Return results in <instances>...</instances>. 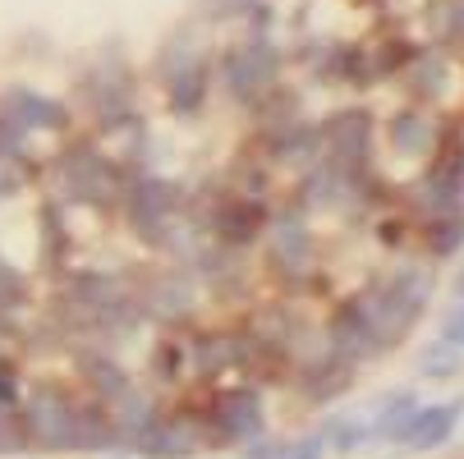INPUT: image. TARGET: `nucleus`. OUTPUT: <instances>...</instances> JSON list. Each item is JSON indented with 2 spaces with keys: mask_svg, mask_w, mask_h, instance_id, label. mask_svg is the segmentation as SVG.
Instances as JSON below:
<instances>
[{
  "mask_svg": "<svg viewBox=\"0 0 464 459\" xmlns=\"http://www.w3.org/2000/svg\"><path fill=\"white\" fill-rule=\"evenodd\" d=\"M441 340H450V345L464 349V299L446 312V321H441Z\"/></svg>",
  "mask_w": 464,
  "mask_h": 459,
  "instance_id": "obj_25",
  "label": "nucleus"
},
{
  "mask_svg": "<svg viewBox=\"0 0 464 459\" xmlns=\"http://www.w3.org/2000/svg\"><path fill=\"white\" fill-rule=\"evenodd\" d=\"M203 88H208V70H203V60H184L179 70H170V101L175 110H198L203 106Z\"/></svg>",
  "mask_w": 464,
  "mask_h": 459,
  "instance_id": "obj_14",
  "label": "nucleus"
},
{
  "mask_svg": "<svg viewBox=\"0 0 464 459\" xmlns=\"http://www.w3.org/2000/svg\"><path fill=\"white\" fill-rule=\"evenodd\" d=\"M230 359H235V340H217V336H212V340L198 345V359H193V363H198V372L212 377V372H221Z\"/></svg>",
  "mask_w": 464,
  "mask_h": 459,
  "instance_id": "obj_22",
  "label": "nucleus"
},
{
  "mask_svg": "<svg viewBox=\"0 0 464 459\" xmlns=\"http://www.w3.org/2000/svg\"><path fill=\"white\" fill-rule=\"evenodd\" d=\"M28 441V432H19L10 418H5V409H0V454H10V450H19Z\"/></svg>",
  "mask_w": 464,
  "mask_h": 459,
  "instance_id": "obj_26",
  "label": "nucleus"
},
{
  "mask_svg": "<svg viewBox=\"0 0 464 459\" xmlns=\"http://www.w3.org/2000/svg\"><path fill=\"white\" fill-rule=\"evenodd\" d=\"M79 372L92 381V390L102 400H111V405H124L134 390H129V377H124V368H115L111 359H102V354H83L79 359Z\"/></svg>",
  "mask_w": 464,
  "mask_h": 459,
  "instance_id": "obj_12",
  "label": "nucleus"
},
{
  "mask_svg": "<svg viewBox=\"0 0 464 459\" xmlns=\"http://www.w3.org/2000/svg\"><path fill=\"white\" fill-rule=\"evenodd\" d=\"M419 70H414V88L419 92H428V97H437L441 92V79H446V64H437V60H414Z\"/></svg>",
  "mask_w": 464,
  "mask_h": 459,
  "instance_id": "obj_23",
  "label": "nucleus"
},
{
  "mask_svg": "<svg viewBox=\"0 0 464 459\" xmlns=\"http://www.w3.org/2000/svg\"><path fill=\"white\" fill-rule=\"evenodd\" d=\"M217 423L235 441H257L262 432H267V414H262V400L253 396V390H230V396H221L217 400Z\"/></svg>",
  "mask_w": 464,
  "mask_h": 459,
  "instance_id": "obj_7",
  "label": "nucleus"
},
{
  "mask_svg": "<svg viewBox=\"0 0 464 459\" xmlns=\"http://www.w3.org/2000/svg\"><path fill=\"white\" fill-rule=\"evenodd\" d=\"M64 184H70V193H74L79 203H111L115 188H120V175L97 152H83L79 148L70 161H64Z\"/></svg>",
  "mask_w": 464,
  "mask_h": 459,
  "instance_id": "obj_5",
  "label": "nucleus"
},
{
  "mask_svg": "<svg viewBox=\"0 0 464 459\" xmlns=\"http://www.w3.org/2000/svg\"><path fill=\"white\" fill-rule=\"evenodd\" d=\"M455 294H459V299H464V272H459V281H455Z\"/></svg>",
  "mask_w": 464,
  "mask_h": 459,
  "instance_id": "obj_30",
  "label": "nucleus"
},
{
  "mask_svg": "<svg viewBox=\"0 0 464 459\" xmlns=\"http://www.w3.org/2000/svg\"><path fill=\"white\" fill-rule=\"evenodd\" d=\"M115 427L92 409V414H79V423H74V450H106V445H115Z\"/></svg>",
  "mask_w": 464,
  "mask_h": 459,
  "instance_id": "obj_20",
  "label": "nucleus"
},
{
  "mask_svg": "<svg viewBox=\"0 0 464 459\" xmlns=\"http://www.w3.org/2000/svg\"><path fill=\"white\" fill-rule=\"evenodd\" d=\"M157 372H161V377H175V372H179V354H175L170 345L157 349Z\"/></svg>",
  "mask_w": 464,
  "mask_h": 459,
  "instance_id": "obj_28",
  "label": "nucleus"
},
{
  "mask_svg": "<svg viewBox=\"0 0 464 459\" xmlns=\"http://www.w3.org/2000/svg\"><path fill=\"white\" fill-rule=\"evenodd\" d=\"M459 244H464V212H459V207H455V212H437V216L428 221V248H432L437 257H450Z\"/></svg>",
  "mask_w": 464,
  "mask_h": 459,
  "instance_id": "obj_18",
  "label": "nucleus"
},
{
  "mask_svg": "<svg viewBox=\"0 0 464 459\" xmlns=\"http://www.w3.org/2000/svg\"><path fill=\"white\" fill-rule=\"evenodd\" d=\"M450 37H455V42L464 46V0H459V5L450 10Z\"/></svg>",
  "mask_w": 464,
  "mask_h": 459,
  "instance_id": "obj_29",
  "label": "nucleus"
},
{
  "mask_svg": "<svg viewBox=\"0 0 464 459\" xmlns=\"http://www.w3.org/2000/svg\"><path fill=\"white\" fill-rule=\"evenodd\" d=\"M322 139H326L331 157H336V166L345 175H354V170H363V161L372 152V115L359 110V106L336 110V115L322 124Z\"/></svg>",
  "mask_w": 464,
  "mask_h": 459,
  "instance_id": "obj_3",
  "label": "nucleus"
},
{
  "mask_svg": "<svg viewBox=\"0 0 464 459\" xmlns=\"http://www.w3.org/2000/svg\"><path fill=\"white\" fill-rule=\"evenodd\" d=\"M226 79H230V92L239 101H257L262 92L272 88V79H276V51H272V42L267 37L244 42L230 55V64H226Z\"/></svg>",
  "mask_w": 464,
  "mask_h": 459,
  "instance_id": "obj_4",
  "label": "nucleus"
},
{
  "mask_svg": "<svg viewBox=\"0 0 464 459\" xmlns=\"http://www.w3.org/2000/svg\"><path fill=\"white\" fill-rule=\"evenodd\" d=\"M414 414H419V396H410V390H395V396L377 409V418H372V436H382V441H405Z\"/></svg>",
  "mask_w": 464,
  "mask_h": 459,
  "instance_id": "obj_13",
  "label": "nucleus"
},
{
  "mask_svg": "<svg viewBox=\"0 0 464 459\" xmlns=\"http://www.w3.org/2000/svg\"><path fill=\"white\" fill-rule=\"evenodd\" d=\"M14 405H19V377L0 368V409H14Z\"/></svg>",
  "mask_w": 464,
  "mask_h": 459,
  "instance_id": "obj_27",
  "label": "nucleus"
},
{
  "mask_svg": "<svg viewBox=\"0 0 464 459\" xmlns=\"http://www.w3.org/2000/svg\"><path fill=\"white\" fill-rule=\"evenodd\" d=\"M217 230H221V239H230V244H248V239L262 230V212L248 207V203H235V207L217 212Z\"/></svg>",
  "mask_w": 464,
  "mask_h": 459,
  "instance_id": "obj_17",
  "label": "nucleus"
},
{
  "mask_svg": "<svg viewBox=\"0 0 464 459\" xmlns=\"http://www.w3.org/2000/svg\"><path fill=\"white\" fill-rule=\"evenodd\" d=\"M322 445H326V436H304V441L281 445V454H276V459H322Z\"/></svg>",
  "mask_w": 464,
  "mask_h": 459,
  "instance_id": "obj_24",
  "label": "nucleus"
},
{
  "mask_svg": "<svg viewBox=\"0 0 464 459\" xmlns=\"http://www.w3.org/2000/svg\"><path fill=\"white\" fill-rule=\"evenodd\" d=\"M459 345H450V340H437V345H428L423 354H419V377H428V381H446V377H455L459 372Z\"/></svg>",
  "mask_w": 464,
  "mask_h": 459,
  "instance_id": "obj_19",
  "label": "nucleus"
},
{
  "mask_svg": "<svg viewBox=\"0 0 464 459\" xmlns=\"http://www.w3.org/2000/svg\"><path fill=\"white\" fill-rule=\"evenodd\" d=\"M459 418H464V400L428 405V409L414 414V423H410V432H405V445H410V450H437V445L450 441V432L459 427Z\"/></svg>",
  "mask_w": 464,
  "mask_h": 459,
  "instance_id": "obj_6",
  "label": "nucleus"
},
{
  "mask_svg": "<svg viewBox=\"0 0 464 459\" xmlns=\"http://www.w3.org/2000/svg\"><path fill=\"white\" fill-rule=\"evenodd\" d=\"M350 381H354V359H345L336 349H331L326 359H317V363H308V372H304L308 400H336V396L350 390Z\"/></svg>",
  "mask_w": 464,
  "mask_h": 459,
  "instance_id": "obj_9",
  "label": "nucleus"
},
{
  "mask_svg": "<svg viewBox=\"0 0 464 459\" xmlns=\"http://www.w3.org/2000/svg\"><path fill=\"white\" fill-rule=\"evenodd\" d=\"M74 423H79V409L60 390H37L24 414L28 441H37L42 450H74Z\"/></svg>",
  "mask_w": 464,
  "mask_h": 459,
  "instance_id": "obj_2",
  "label": "nucleus"
},
{
  "mask_svg": "<svg viewBox=\"0 0 464 459\" xmlns=\"http://www.w3.org/2000/svg\"><path fill=\"white\" fill-rule=\"evenodd\" d=\"M368 436H372V432H368V423H363V418H336V423L326 427V441L336 445L341 454H354Z\"/></svg>",
  "mask_w": 464,
  "mask_h": 459,
  "instance_id": "obj_21",
  "label": "nucleus"
},
{
  "mask_svg": "<svg viewBox=\"0 0 464 459\" xmlns=\"http://www.w3.org/2000/svg\"><path fill=\"white\" fill-rule=\"evenodd\" d=\"M5 115L14 120V124H24V129H60L64 120V106H55V101H46V97H37V92H28V88H14L10 97H5Z\"/></svg>",
  "mask_w": 464,
  "mask_h": 459,
  "instance_id": "obj_10",
  "label": "nucleus"
},
{
  "mask_svg": "<svg viewBox=\"0 0 464 459\" xmlns=\"http://www.w3.org/2000/svg\"><path fill=\"white\" fill-rule=\"evenodd\" d=\"M139 441H143V450L157 454V459H184V454L193 450V432H188L184 423H152Z\"/></svg>",
  "mask_w": 464,
  "mask_h": 459,
  "instance_id": "obj_15",
  "label": "nucleus"
},
{
  "mask_svg": "<svg viewBox=\"0 0 464 459\" xmlns=\"http://www.w3.org/2000/svg\"><path fill=\"white\" fill-rule=\"evenodd\" d=\"M428 294H432V281H428V272H419V267H405L401 276H391L382 290L363 294L359 308H363V317H368L372 345H377V349L401 345V340L410 336L414 317L423 312Z\"/></svg>",
  "mask_w": 464,
  "mask_h": 459,
  "instance_id": "obj_1",
  "label": "nucleus"
},
{
  "mask_svg": "<svg viewBox=\"0 0 464 459\" xmlns=\"http://www.w3.org/2000/svg\"><path fill=\"white\" fill-rule=\"evenodd\" d=\"M276 262H281L285 272H295V267H304V262H308V234H304V225L295 216H281L276 221Z\"/></svg>",
  "mask_w": 464,
  "mask_h": 459,
  "instance_id": "obj_16",
  "label": "nucleus"
},
{
  "mask_svg": "<svg viewBox=\"0 0 464 459\" xmlns=\"http://www.w3.org/2000/svg\"><path fill=\"white\" fill-rule=\"evenodd\" d=\"M432 139H437V129L419 110H401V115L391 120V148L401 152V157H428L432 152Z\"/></svg>",
  "mask_w": 464,
  "mask_h": 459,
  "instance_id": "obj_11",
  "label": "nucleus"
},
{
  "mask_svg": "<svg viewBox=\"0 0 464 459\" xmlns=\"http://www.w3.org/2000/svg\"><path fill=\"white\" fill-rule=\"evenodd\" d=\"M170 198H175V188L161 184V179H139L134 188H129V221H134L148 239L161 234L166 216H170Z\"/></svg>",
  "mask_w": 464,
  "mask_h": 459,
  "instance_id": "obj_8",
  "label": "nucleus"
}]
</instances>
